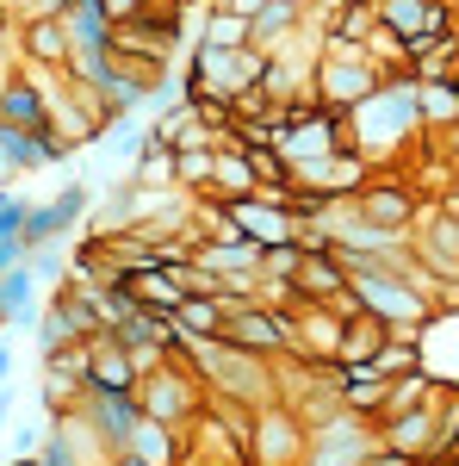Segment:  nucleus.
<instances>
[{
  "mask_svg": "<svg viewBox=\"0 0 459 466\" xmlns=\"http://www.w3.org/2000/svg\"><path fill=\"white\" fill-rule=\"evenodd\" d=\"M423 131H454L459 125V81H416Z\"/></svg>",
  "mask_w": 459,
  "mask_h": 466,
  "instance_id": "21",
  "label": "nucleus"
},
{
  "mask_svg": "<svg viewBox=\"0 0 459 466\" xmlns=\"http://www.w3.org/2000/svg\"><path fill=\"white\" fill-rule=\"evenodd\" d=\"M304 441H311L304 417H298L285 398H274V404L254 410V448H248V466H298L304 461Z\"/></svg>",
  "mask_w": 459,
  "mask_h": 466,
  "instance_id": "6",
  "label": "nucleus"
},
{
  "mask_svg": "<svg viewBox=\"0 0 459 466\" xmlns=\"http://www.w3.org/2000/svg\"><path fill=\"white\" fill-rule=\"evenodd\" d=\"M366 56H373V63H379V69H404V63H410V37H397L385 25V19H379V25H373V32H366Z\"/></svg>",
  "mask_w": 459,
  "mask_h": 466,
  "instance_id": "23",
  "label": "nucleus"
},
{
  "mask_svg": "<svg viewBox=\"0 0 459 466\" xmlns=\"http://www.w3.org/2000/svg\"><path fill=\"white\" fill-rule=\"evenodd\" d=\"M143 367L131 360V349L100 329V336H87V392H137Z\"/></svg>",
  "mask_w": 459,
  "mask_h": 466,
  "instance_id": "13",
  "label": "nucleus"
},
{
  "mask_svg": "<svg viewBox=\"0 0 459 466\" xmlns=\"http://www.w3.org/2000/svg\"><path fill=\"white\" fill-rule=\"evenodd\" d=\"M149 6H155V0H106L112 25H118V19H143V13H149Z\"/></svg>",
  "mask_w": 459,
  "mask_h": 466,
  "instance_id": "26",
  "label": "nucleus"
},
{
  "mask_svg": "<svg viewBox=\"0 0 459 466\" xmlns=\"http://www.w3.org/2000/svg\"><path fill=\"white\" fill-rule=\"evenodd\" d=\"M298 32H304V0H267V6H261V19H248V44H254V50H267V56L285 50Z\"/></svg>",
  "mask_w": 459,
  "mask_h": 466,
  "instance_id": "17",
  "label": "nucleus"
},
{
  "mask_svg": "<svg viewBox=\"0 0 459 466\" xmlns=\"http://www.w3.org/2000/svg\"><path fill=\"white\" fill-rule=\"evenodd\" d=\"M348 137L373 168H391V162L410 156V144L423 137V106H416V75H410V63L391 69L360 106H348Z\"/></svg>",
  "mask_w": 459,
  "mask_h": 466,
  "instance_id": "1",
  "label": "nucleus"
},
{
  "mask_svg": "<svg viewBox=\"0 0 459 466\" xmlns=\"http://www.w3.org/2000/svg\"><path fill=\"white\" fill-rule=\"evenodd\" d=\"M0 336H6V311H0Z\"/></svg>",
  "mask_w": 459,
  "mask_h": 466,
  "instance_id": "29",
  "label": "nucleus"
},
{
  "mask_svg": "<svg viewBox=\"0 0 459 466\" xmlns=\"http://www.w3.org/2000/svg\"><path fill=\"white\" fill-rule=\"evenodd\" d=\"M379 81H385V69L366 56V44H323V56H317V100L329 112L360 106Z\"/></svg>",
  "mask_w": 459,
  "mask_h": 466,
  "instance_id": "4",
  "label": "nucleus"
},
{
  "mask_svg": "<svg viewBox=\"0 0 459 466\" xmlns=\"http://www.w3.org/2000/svg\"><path fill=\"white\" fill-rule=\"evenodd\" d=\"M379 423V441L397 448V454H410V461H428L434 454V410L416 404V410H397V417H373Z\"/></svg>",
  "mask_w": 459,
  "mask_h": 466,
  "instance_id": "16",
  "label": "nucleus"
},
{
  "mask_svg": "<svg viewBox=\"0 0 459 466\" xmlns=\"http://www.w3.org/2000/svg\"><path fill=\"white\" fill-rule=\"evenodd\" d=\"M379 448V423L373 417H354V410H342L335 423H323V430H311V441H304V461L298 466H366V454Z\"/></svg>",
  "mask_w": 459,
  "mask_h": 466,
  "instance_id": "7",
  "label": "nucleus"
},
{
  "mask_svg": "<svg viewBox=\"0 0 459 466\" xmlns=\"http://www.w3.org/2000/svg\"><path fill=\"white\" fill-rule=\"evenodd\" d=\"M168 318L180 336H224V292H186Z\"/></svg>",
  "mask_w": 459,
  "mask_h": 466,
  "instance_id": "19",
  "label": "nucleus"
},
{
  "mask_svg": "<svg viewBox=\"0 0 459 466\" xmlns=\"http://www.w3.org/2000/svg\"><path fill=\"white\" fill-rule=\"evenodd\" d=\"M212 162H217V144H186L175 149V180H180V193H212Z\"/></svg>",
  "mask_w": 459,
  "mask_h": 466,
  "instance_id": "22",
  "label": "nucleus"
},
{
  "mask_svg": "<svg viewBox=\"0 0 459 466\" xmlns=\"http://www.w3.org/2000/svg\"><path fill=\"white\" fill-rule=\"evenodd\" d=\"M217 6H224V13H236V19H261V6H267V0H217Z\"/></svg>",
  "mask_w": 459,
  "mask_h": 466,
  "instance_id": "27",
  "label": "nucleus"
},
{
  "mask_svg": "<svg viewBox=\"0 0 459 466\" xmlns=\"http://www.w3.org/2000/svg\"><path fill=\"white\" fill-rule=\"evenodd\" d=\"M25 255H32V243H25V230H13V237H0V274H13V268H25Z\"/></svg>",
  "mask_w": 459,
  "mask_h": 466,
  "instance_id": "25",
  "label": "nucleus"
},
{
  "mask_svg": "<svg viewBox=\"0 0 459 466\" xmlns=\"http://www.w3.org/2000/svg\"><path fill=\"white\" fill-rule=\"evenodd\" d=\"M81 212H87V187H63L50 206H32V212H25V243H32V249H50V243H63V237L75 230V218H81Z\"/></svg>",
  "mask_w": 459,
  "mask_h": 466,
  "instance_id": "15",
  "label": "nucleus"
},
{
  "mask_svg": "<svg viewBox=\"0 0 459 466\" xmlns=\"http://www.w3.org/2000/svg\"><path fill=\"white\" fill-rule=\"evenodd\" d=\"M25 212H32V206H25V199H19L13 187H0V237H13V230H25Z\"/></svg>",
  "mask_w": 459,
  "mask_h": 466,
  "instance_id": "24",
  "label": "nucleus"
},
{
  "mask_svg": "<svg viewBox=\"0 0 459 466\" xmlns=\"http://www.w3.org/2000/svg\"><path fill=\"white\" fill-rule=\"evenodd\" d=\"M224 206V218L243 230L248 243H261V249H274V243H298L304 237V224L292 218V206H280V199H267V193H243V199H217Z\"/></svg>",
  "mask_w": 459,
  "mask_h": 466,
  "instance_id": "9",
  "label": "nucleus"
},
{
  "mask_svg": "<svg viewBox=\"0 0 459 466\" xmlns=\"http://www.w3.org/2000/svg\"><path fill=\"white\" fill-rule=\"evenodd\" d=\"M0 125H13V131H44L50 125V100H44V81H37L32 63H19L0 81Z\"/></svg>",
  "mask_w": 459,
  "mask_h": 466,
  "instance_id": "14",
  "label": "nucleus"
},
{
  "mask_svg": "<svg viewBox=\"0 0 459 466\" xmlns=\"http://www.w3.org/2000/svg\"><path fill=\"white\" fill-rule=\"evenodd\" d=\"M13 466H37V461H32V454H19V461H13Z\"/></svg>",
  "mask_w": 459,
  "mask_h": 466,
  "instance_id": "28",
  "label": "nucleus"
},
{
  "mask_svg": "<svg viewBox=\"0 0 459 466\" xmlns=\"http://www.w3.org/2000/svg\"><path fill=\"white\" fill-rule=\"evenodd\" d=\"M379 342H385V323L373 318V311H354V318L342 323V349H335V367H366Z\"/></svg>",
  "mask_w": 459,
  "mask_h": 466,
  "instance_id": "20",
  "label": "nucleus"
},
{
  "mask_svg": "<svg viewBox=\"0 0 459 466\" xmlns=\"http://www.w3.org/2000/svg\"><path fill=\"white\" fill-rule=\"evenodd\" d=\"M423 193L410 187V175L404 168H391V175H373L360 193H354V212L373 218V224H385V230H410L416 218H423Z\"/></svg>",
  "mask_w": 459,
  "mask_h": 466,
  "instance_id": "8",
  "label": "nucleus"
},
{
  "mask_svg": "<svg viewBox=\"0 0 459 466\" xmlns=\"http://www.w3.org/2000/svg\"><path fill=\"white\" fill-rule=\"evenodd\" d=\"M410 249L441 280H459V218H447L441 206H423V218L410 224Z\"/></svg>",
  "mask_w": 459,
  "mask_h": 466,
  "instance_id": "11",
  "label": "nucleus"
},
{
  "mask_svg": "<svg viewBox=\"0 0 459 466\" xmlns=\"http://www.w3.org/2000/svg\"><path fill=\"white\" fill-rule=\"evenodd\" d=\"M205 398H212V386L186 367L180 355H168L162 367H149L137 380V404L143 417H155V423H175V430H193V417L205 410Z\"/></svg>",
  "mask_w": 459,
  "mask_h": 466,
  "instance_id": "3",
  "label": "nucleus"
},
{
  "mask_svg": "<svg viewBox=\"0 0 459 466\" xmlns=\"http://www.w3.org/2000/svg\"><path fill=\"white\" fill-rule=\"evenodd\" d=\"M261 69H267V50H212V44H199L193 50V63L180 69V94L186 87H212V94H230V100H243L248 87H261Z\"/></svg>",
  "mask_w": 459,
  "mask_h": 466,
  "instance_id": "5",
  "label": "nucleus"
},
{
  "mask_svg": "<svg viewBox=\"0 0 459 466\" xmlns=\"http://www.w3.org/2000/svg\"><path fill=\"white\" fill-rule=\"evenodd\" d=\"M81 410H87V423L100 430V441H106L112 454H125V448L137 441V423H143L137 392H87Z\"/></svg>",
  "mask_w": 459,
  "mask_h": 466,
  "instance_id": "12",
  "label": "nucleus"
},
{
  "mask_svg": "<svg viewBox=\"0 0 459 466\" xmlns=\"http://www.w3.org/2000/svg\"><path fill=\"white\" fill-rule=\"evenodd\" d=\"M243 193H261V180H254V162H248V149L217 144V162H212V193H205V199H243Z\"/></svg>",
  "mask_w": 459,
  "mask_h": 466,
  "instance_id": "18",
  "label": "nucleus"
},
{
  "mask_svg": "<svg viewBox=\"0 0 459 466\" xmlns=\"http://www.w3.org/2000/svg\"><path fill=\"white\" fill-rule=\"evenodd\" d=\"M354 292H360V311H373V318L385 323L391 336H416V342H423V329H428V318H434V305L423 299V287H416L410 274L366 268V274H354Z\"/></svg>",
  "mask_w": 459,
  "mask_h": 466,
  "instance_id": "2",
  "label": "nucleus"
},
{
  "mask_svg": "<svg viewBox=\"0 0 459 466\" xmlns=\"http://www.w3.org/2000/svg\"><path fill=\"white\" fill-rule=\"evenodd\" d=\"M13 44H19V63H32V69H69L75 56L69 19H50V13H25L13 25Z\"/></svg>",
  "mask_w": 459,
  "mask_h": 466,
  "instance_id": "10",
  "label": "nucleus"
}]
</instances>
